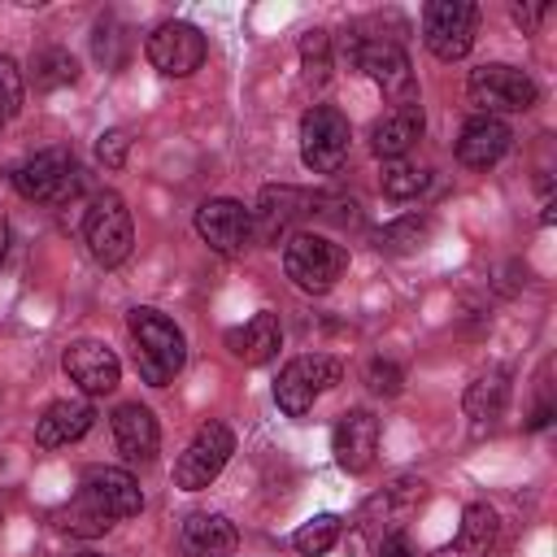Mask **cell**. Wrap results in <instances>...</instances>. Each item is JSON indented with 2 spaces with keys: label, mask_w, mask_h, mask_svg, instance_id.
<instances>
[{
  "label": "cell",
  "mask_w": 557,
  "mask_h": 557,
  "mask_svg": "<svg viewBox=\"0 0 557 557\" xmlns=\"http://www.w3.org/2000/svg\"><path fill=\"white\" fill-rule=\"evenodd\" d=\"M126 326L135 335V366L144 374V383L152 387H165L183 361H187V339L183 331L161 313V309H131L126 313Z\"/></svg>",
  "instance_id": "6da1fadb"
},
{
  "label": "cell",
  "mask_w": 557,
  "mask_h": 557,
  "mask_svg": "<svg viewBox=\"0 0 557 557\" xmlns=\"http://www.w3.org/2000/svg\"><path fill=\"white\" fill-rule=\"evenodd\" d=\"M283 270L300 292L322 296L348 270V248L318 235V231H296V235L283 239Z\"/></svg>",
  "instance_id": "7a4b0ae2"
},
{
  "label": "cell",
  "mask_w": 557,
  "mask_h": 557,
  "mask_svg": "<svg viewBox=\"0 0 557 557\" xmlns=\"http://www.w3.org/2000/svg\"><path fill=\"white\" fill-rule=\"evenodd\" d=\"M466 96H470V104H479V113L500 117V113H522V109H531V104L540 100V87H535V78H531L527 70L492 61V65H474V70H470Z\"/></svg>",
  "instance_id": "3957f363"
},
{
  "label": "cell",
  "mask_w": 557,
  "mask_h": 557,
  "mask_svg": "<svg viewBox=\"0 0 557 557\" xmlns=\"http://www.w3.org/2000/svg\"><path fill=\"white\" fill-rule=\"evenodd\" d=\"M13 187H17L26 200L65 205V200L78 196L83 174H78V161H74L70 148H44V152L26 157V161L13 170Z\"/></svg>",
  "instance_id": "277c9868"
},
{
  "label": "cell",
  "mask_w": 557,
  "mask_h": 557,
  "mask_svg": "<svg viewBox=\"0 0 557 557\" xmlns=\"http://www.w3.org/2000/svg\"><path fill=\"white\" fill-rule=\"evenodd\" d=\"M83 239L91 248V257L100 265H122L135 248V226H131V209L117 191H100L83 218Z\"/></svg>",
  "instance_id": "5b68a950"
},
{
  "label": "cell",
  "mask_w": 557,
  "mask_h": 557,
  "mask_svg": "<svg viewBox=\"0 0 557 557\" xmlns=\"http://www.w3.org/2000/svg\"><path fill=\"white\" fill-rule=\"evenodd\" d=\"M348 117L335 104H313L300 117V161L313 174H335L348 161Z\"/></svg>",
  "instance_id": "8992f818"
},
{
  "label": "cell",
  "mask_w": 557,
  "mask_h": 557,
  "mask_svg": "<svg viewBox=\"0 0 557 557\" xmlns=\"http://www.w3.org/2000/svg\"><path fill=\"white\" fill-rule=\"evenodd\" d=\"M339 374H344V366H339L335 357H326V352L296 357V361H287V366L278 370L274 400H278V409H283L287 418H305V413L313 409V400H318L326 387L339 383Z\"/></svg>",
  "instance_id": "52a82bcc"
},
{
  "label": "cell",
  "mask_w": 557,
  "mask_h": 557,
  "mask_svg": "<svg viewBox=\"0 0 557 557\" xmlns=\"http://www.w3.org/2000/svg\"><path fill=\"white\" fill-rule=\"evenodd\" d=\"M231 453H235L231 426H226V422H205V426L191 435V444L178 453V461H174V483H178L183 492L209 487V483L222 474V466L231 461Z\"/></svg>",
  "instance_id": "ba28073f"
},
{
  "label": "cell",
  "mask_w": 557,
  "mask_h": 557,
  "mask_svg": "<svg viewBox=\"0 0 557 557\" xmlns=\"http://www.w3.org/2000/svg\"><path fill=\"white\" fill-rule=\"evenodd\" d=\"M479 30V4L470 0H431L422 17V39L440 61H461Z\"/></svg>",
  "instance_id": "9c48e42d"
},
{
  "label": "cell",
  "mask_w": 557,
  "mask_h": 557,
  "mask_svg": "<svg viewBox=\"0 0 557 557\" xmlns=\"http://www.w3.org/2000/svg\"><path fill=\"white\" fill-rule=\"evenodd\" d=\"M348 57L361 74L374 78V87L383 96H392L396 104H413V70H409V57H405L400 44H392V39H352Z\"/></svg>",
  "instance_id": "30bf717a"
},
{
  "label": "cell",
  "mask_w": 557,
  "mask_h": 557,
  "mask_svg": "<svg viewBox=\"0 0 557 557\" xmlns=\"http://www.w3.org/2000/svg\"><path fill=\"white\" fill-rule=\"evenodd\" d=\"M144 52H148V61H152L161 74L187 78V74H196V70L205 65L209 44H205V35H200L191 22H161V26L148 35Z\"/></svg>",
  "instance_id": "8fae6325"
},
{
  "label": "cell",
  "mask_w": 557,
  "mask_h": 557,
  "mask_svg": "<svg viewBox=\"0 0 557 557\" xmlns=\"http://www.w3.org/2000/svg\"><path fill=\"white\" fill-rule=\"evenodd\" d=\"M196 231H200V239H205L213 252L235 257V252H244L248 239H252V209H244V205L231 200V196L205 200V205L196 209Z\"/></svg>",
  "instance_id": "7c38bea8"
},
{
  "label": "cell",
  "mask_w": 557,
  "mask_h": 557,
  "mask_svg": "<svg viewBox=\"0 0 557 557\" xmlns=\"http://www.w3.org/2000/svg\"><path fill=\"white\" fill-rule=\"evenodd\" d=\"M61 366H65L70 383H78L87 396H104V392H113L117 379H122V361H117L113 348L100 344V339H74V344L65 348Z\"/></svg>",
  "instance_id": "4fadbf2b"
},
{
  "label": "cell",
  "mask_w": 557,
  "mask_h": 557,
  "mask_svg": "<svg viewBox=\"0 0 557 557\" xmlns=\"http://www.w3.org/2000/svg\"><path fill=\"white\" fill-rule=\"evenodd\" d=\"M331 453H335L339 470H348V474L370 470L374 453H379V418L370 409H348L331 431Z\"/></svg>",
  "instance_id": "5bb4252c"
},
{
  "label": "cell",
  "mask_w": 557,
  "mask_h": 557,
  "mask_svg": "<svg viewBox=\"0 0 557 557\" xmlns=\"http://www.w3.org/2000/svg\"><path fill=\"white\" fill-rule=\"evenodd\" d=\"M78 492H87L109 518H135L144 509V492L135 483V474H126L117 466H87Z\"/></svg>",
  "instance_id": "9a60e30c"
},
{
  "label": "cell",
  "mask_w": 557,
  "mask_h": 557,
  "mask_svg": "<svg viewBox=\"0 0 557 557\" xmlns=\"http://www.w3.org/2000/svg\"><path fill=\"white\" fill-rule=\"evenodd\" d=\"M513 144V131L500 122V117H487V113H474L466 117V126L457 131V161L470 165V170H487L496 165Z\"/></svg>",
  "instance_id": "2e32d148"
},
{
  "label": "cell",
  "mask_w": 557,
  "mask_h": 557,
  "mask_svg": "<svg viewBox=\"0 0 557 557\" xmlns=\"http://www.w3.org/2000/svg\"><path fill=\"white\" fill-rule=\"evenodd\" d=\"M178 544L187 557H235L239 548V531L226 513H209V509H196L183 518L178 527Z\"/></svg>",
  "instance_id": "e0dca14e"
},
{
  "label": "cell",
  "mask_w": 557,
  "mask_h": 557,
  "mask_svg": "<svg viewBox=\"0 0 557 557\" xmlns=\"http://www.w3.org/2000/svg\"><path fill=\"white\" fill-rule=\"evenodd\" d=\"M113 440H117V453L126 461H152L157 457V444H161V431H157V418L148 405L131 400V405H117L113 409Z\"/></svg>",
  "instance_id": "ac0fdd59"
},
{
  "label": "cell",
  "mask_w": 557,
  "mask_h": 557,
  "mask_svg": "<svg viewBox=\"0 0 557 557\" xmlns=\"http://www.w3.org/2000/svg\"><path fill=\"white\" fill-rule=\"evenodd\" d=\"M96 422V409L87 400H52L39 418H35V440L44 448H61V444H74L91 431Z\"/></svg>",
  "instance_id": "d6986e66"
},
{
  "label": "cell",
  "mask_w": 557,
  "mask_h": 557,
  "mask_svg": "<svg viewBox=\"0 0 557 557\" xmlns=\"http://www.w3.org/2000/svg\"><path fill=\"white\" fill-rule=\"evenodd\" d=\"M422 109H418V100L413 104H396L383 122H374V131H370V148H374V157H383V161H400L418 139H422Z\"/></svg>",
  "instance_id": "ffe728a7"
},
{
  "label": "cell",
  "mask_w": 557,
  "mask_h": 557,
  "mask_svg": "<svg viewBox=\"0 0 557 557\" xmlns=\"http://www.w3.org/2000/svg\"><path fill=\"white\" fill-rule=\"evenodd\" d=\"M226 344H231V352H235L244 366H265V361L278 352V344H283L278 313H270V309L252 313L244 326H235V331L226 335Z\"/></svg>",
  "instance_id": "44dd1931"
},
{
  "label": "cell",
  "mask_w": 557,
  "mask_h": 557,
  "mask_svg": "<svg viewBox=\"0 0 557 557\" xmlns=\"http://www.w3.org/2000/svg\"><path fill=\"white\" fill-rule=\"evenodd\" d=\"M496 531H500L496 509H492V505H483V500H474V505H466V513H461L457 540H453V544H444L435 557H487V553H492V544H496Z\"/></svg>",
  "instance_id": "7402d4cb"
},
{
  "label": "cell",
  "mask_w": 557,
  "mask_h": 557,
  "mask_svg": "<svg viewBox=\"0 0 557 557\" xmlns=\"http://www.w3.org/2000/svg\"><path fill=\"white\" fill-rule=\"evenodd\" d=\"M300 213H309V196H305V191H296V187H265L261 200H257L252 226H257L265 239H278Z\"/></svg>",
  "instance_id": "603a6c76"
},
{
  "label": "cell",
  "mask_w": 557,
  "mask_h": 557,
  "mask_svg": "<svg viewBox=\"0 0 557 557\" xmlns=\"http://www.w3.org/2000/svg\"><path fill=\"white\" fill-rule=\"evenodd\" d=\"M505 400H509V374L505 370H487L466 387V413L474 422H496L505 413Z\"/></svg>",
  "instance_id": "cb8c5ba5"
},
{
  "label": "cell",
  "mask_w": 557,
  "mask_h": 557,
  "mask_svg": "<svg viewBox=\"0 0 557 557\" xmlns=\"http://www.w3.org/2000/svg\"><path fill=\"white\" fill-rule=\"evenodd\" d=\"M57 527L61 531H70V535H83V540H91V535H104L109 527H113V518L87 496V492H78L61 513H57Z\"/></svg>",
  "instance_id": "d4e9b609"
},
{
  "label": "cell",
  "mask_w": 557,
  "mask_h": 557,
  "mask_svg": "<svg viewBox=\"0 0 557 557\" xmlns=\"http://www.w3.org/2000/svg\"><path fill=\"white\" fill-rule=\"evenodd\" d=\"M339 531H344V522H339L335 513H313L309 522H300V527H296L292 548H296V553H305V557H322V553H331V548H335Z\"/></svg>",
  "instance_id": "484cf974"
},
{
  "label": "cell",
  "mask_w": 557,
  "mask_h": 557,
  "mask_svg": "<svg viewBox=\"0 0 557 557\" xmlns=\"http://www.w3.org/2000/svg\"><path fill=\"white\" fill-rule=\"evenodd\" d=\"M30 78H35V87H65V83H74L78 78V61L65 52V48H44V52H35V61H30Z\"/></svg>",
  "instance_id": "4316f807"
},
{
  "label": "cell",
  "mask_w": 557,
  "mask_h": 557,
  "mask_svg": "<svg viewBox=\"0 0 557 557\" xmlns=\"http://www.w3.org/2000/svg\"><path fill=\"white\" fill-rule=\"evenodd\" d=\"M426 235H431V218L409 213V218H396V222L379 226V231H374V244H379L383 252H409V248H418Z\"/></svg>",
  "instance_id": "83f0119b"
},
{
  "label": "cell",
  "mask_w": 557,
  "mask_h": 557,
  "mask_svg": "<svg viewBox=\"0 0 557 557\" xmlns=\"http://www.w3.org/2000/svg\"><path fill=\"white\" fill-rule=\"evenodd\" d=\"M426 183H431V170H422L413 161H387L383 165V196H392V200H409V196L426 191Z\"/></svg>",
  "instance_id": "f1b7e54d"
},
{
  "label": "cell",
  "mask_w": 557,
  "mask_h": 557,
  "mask_svg": "<svg viewBox=\"0 0 557 557\" xmlns=\"http://www.w3.org/2000/svg\"><path fill=\"white\" fill-rule=\"evenodd\" d=\"M300 65H305V83H313V87L326 83V74H331V35L326 30H305Z\"/></svg>",
  "instance_id": "f546056e"
},
{
  "label": "cell",
  "mask_w": 557,
  "mask_h": 557,
  "mask_svg": "<svg viewBox=\"0 0 557 557\" xmlns=\"http://www.w3.org/2000/svg\"><path fill=\"white\" fill-rule=\"evenodd\" d=\"M22 91H26V87H22L17 61L0 52V122H9V117L22 109Z\"/></svg>",
  "instance_id": "4dcf8cb0"
},
{
  "label": "cell",
  "mask_w": 557,
  "mask_h": 557,
  "mask_svg": "<svg viewBox=\"0 0 557 557\" xmlns=\"http://www.w3.org/2000/svg\"><path fill=\"white\" fill-rule=\"evenodd\" d=\"M366 383H370V392H379V396H396L400 383H405V374H400V366L374 357V361L366 366Z\"/></svg>",
  "instance_id": "1f68e13d"
},
{
  "label": "cell",
  "mask_w": 557,
  "mask_h": 557,
  "mask_svg": "<svg viewBox=\"0 0 557 557\" xmlns=\"http://www.w3.org/2000/svg\"><path fill=\"white\" fill-rule=\"evenodd\" d=\"M126 152H131V135H126V131H104V135L96 139V161L109 165V170H117V165L126 161Z\"/></svg>",
  "instance_id": "d6a6232c"
},
{
  "label": "cell",
  "mask_w": 557,
  "mask_h": 557,
  "mask_svg": "<svg viewBox=\"0 0 557 557\" xmlns=\"http://www.w3.org/2000/svg\"><path fill=\"white\" fill-rule=\"evenodd\" d=\"M113 44H122L117 22H100V26H96V57H100L104 70H117V65H122V57L113 52Z\"/></svg>",
  "instance_id": "836d02e7"
},
{
  "label": "cell",
  "mask_w": 557,
  "mask_h": 557,
  "mask_svg": "<svg viewBox=\"0 0 557 557\" xmlns=\"http://www.w3.org/2000/svg\"><path fill=\"white\" fill-rule=\"evenodd\" d=\"M374 557H422V553H418V544L405 531H387V535H379Z\"/></svg>",
  "instance_id": "e575fe53"
},
{
  "label": "cell",
  "mask_w": 557,
  "mask_h": 557,
  "mask_svg": "<svg viewBox=\"0 0 557 557\" xmlns=\"http://www.w3.org/2000/svg\"><path fill=\"white\" fill-rule=\"evenodd\" d=\"M4 248H9V222H4V209H0V261H4Z\"/></svg>",
  "instance_id": "d590c367"
}]
</instances>
